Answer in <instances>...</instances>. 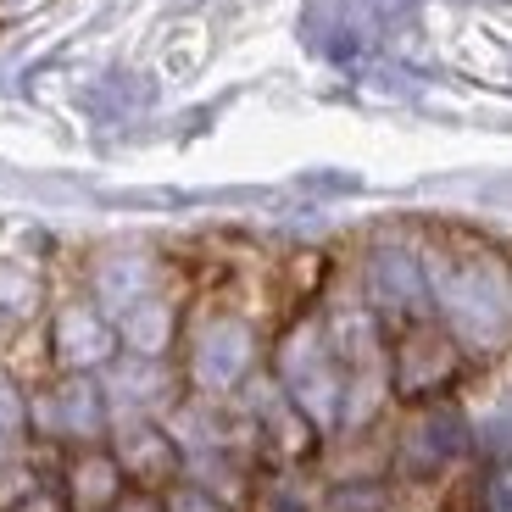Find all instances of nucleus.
<instances>
[{"label":"nucleus","mask_w":512,"mask_h":512,"mask_svg":"<svg viewBox=\"0 0 512 512\" xmlns=\"http://www.w3.org/2000/svg\"><path fill=\"white\" fill-rule=\"evenodd\" d=\"M440 307H451L457 340L479 329L501 340V334H512V273L496 262H462L457 284H440Z\"/></svg>","instance_id":"f257e3e1"},{"label":"nucleus","mask_w":512,"mask_h":512,"mask_svg":"<svg viewBox=\"0 0 512 512\" xmlns=\"http://www.w3.org/2000/svg\"><path fill=\"white\" fill-rule=\"evenodd\" d=\"M368 295H373V307L379 312H390V318H423V301H429V290H423V273H418V262L412 256H401V251H384L379 262H373V273H368Z\"/></svg>","instance_id":"f03ea898"},{"label":"nucleus","mask_w":512,"mask_h":512,"mask_svg":"<svg viewBox=\"0 0 512 512\" xmlns=\"http://www.w3.org/2000/svg\"><path fill=\"white\" fill-rule=\"evenodd\" d=\"M245 368H251V334H245V323L223 318L195 340V373H201V384H234Z\"/></svg>","instance_id":"7ed1b4c3"},{"label":"nucleus","mask_w":512,"mask_h":512,"mask_svg":"<svg viewBox=\"0 0 512 512\" xmlns=\"http://www.w3.org/2000/svg\"><path fill=\"white\" fill-rule=\"evenodd\" d=\"M56 357L67 368H95V362L112 357V329L106 318H95V307H67L56 318Z\"/></svg>","instance_id":"20e7f679"},{"label":"nucleus","mask_w":512,"mask_h":512,"mask_svg":"<svg viewBox=\"0 0 512 512\" xmlns=\"http://www.w3.org/2000/svg\"><path fill=\"white\" fill-rule=\"evenodd\" d=\"M407 446H412V457H423L418 468H440V462H451L468 446V429H462L457 412H429V418H418Z\"/></svg>","instance_id":"39448f33"},{"label":"nucleus","mask_w":512,"mask_h":512,"mask_svg":"<svg viewBox=\"0 0 512 512\" xmlns=\"http://www.w3.org/2000/svg\"><path fill=\"white\" fill-rule=\"evenodd\" d=\"M73 507H84V512H101L106 501H117V462L112 457H78L73 462Z\"/></svg>","instance_id":"423d86ee"}]
</instances>
